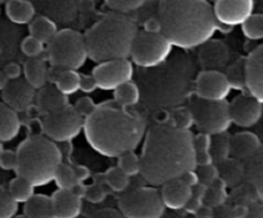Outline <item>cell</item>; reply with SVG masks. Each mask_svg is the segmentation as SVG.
<instances>
[{"label": "cell", "instance_id": "30bf717a", "mask_svg": "<svg viewBox=\"0 0 263 218\" xmlns=\"http://www.w3.org/2000/svg\"><path fill=\"white\" fill-rule=\"evenodd\" d=\"M41 128L53 143H71L84 128V118L71 104L51 114L44 115Z\"/></svg>", "mask_w": 263, "mask_h": 218}, {"label": "cell", "instance_id": "d6986e66", "mask_svg": "<svg viewBox=\"0 0 263 218\" xmlns=\"http://www.w3.org/2000/svg\"><path fill=\"white\" fill-rule=\"evenodd\" d=\"M161 196L164 207L171 209H182L186 207L192 197V187L184 184L180 179L172 180L162 185Z\"/></svg>", "mask_w": 263, "mask_h": 218}, {"label": "cell", "instance_id": "4316f807", "mask_svg": "<svg viewBox=\"0 0 263 218\" xmlns=\"http://www.w3.org/2000/svg\"><path fill=\"white\" fill-rule=\"evenodd\" d=\"M94 180V182H98V184H105L115 192H123L130 184V177L126 176L117 166L109 168L105 173H97Z\"/></svg>", "mask_w": 263, "mask_h": 218}, {"label": "cell", "instance_id": "74e56055", "mask_svg": "<svg viewBox=\"0 0 263 218\" xmlns=\"http://www.w3.org/2000/svg\"><path fill=\"white\" fill-rule=\"evenodd\" d=\"M117 167L127 177L136 176L140 173V156L136 155L134 151L122 154L121 156H118Z\"/></svg>", "mask_w": 263, "mask_h": 218}, {"label": "cell", "instance_id": "f546056e", "mask_svg": "<svg viewBox=\"0 0 263 218\" xmlns=\"http://www.w3.org/2000/svg\"><path fill=\"white\" fill-rule=\"evenodd\" d=\"M55 89L64 96L74 94L80 90V74L76 71L57 72L54 77Z\"/></svg>", "mask_w": 263, "mask_h": 218}, {"label": "cell", "instance_id": "9c48e42d", "mask_svg": "<svg viewBox=\"0 0 263 218\" xmlns=\"http://www.w3.org/2000/svg\"><path fill=\"white\" fill-rule=\"evenodd\" d=\"M172 45L162 33L138 32L134 40L130 56L133 62L143 68H153L168 58Z\"/></svg>", "mask_w": 263, "mask_h": 218}, {"label": "cell", "instance_id": "ab89813d", "mask_svg": "<svg viewBox=\"0 0 263 218\" xmlns=\"http://www.w3.org/2000/svg\"><path fill=\"white\" fill-rule=\"evenodd\" d=\"M105 4L115 13L123 14L126 12L140 9L144 5V2L143 0H108V2H105Z\"/></svg>", "mask_w": 263, "mask_h": 218}, {"label": "cell", "instance_id": "e0dca14e", "mask_svg": "<svg viewBox=\"0 0 263 218\" xmlns=\"http://www.w3.org/2000/svg\"><path fill=\"white\" fill-rule=\"evenodd\" d=\"M262 144L257 133L251 131H241L230 137V155L233 156V159L244 164L256 155Z\"/></svg>", "mask_w": 263, "mask_h": 218}, {"label": "cell", "instance_id": "cb8c5ba5", "mask_svg": "<svg viewBox=\"0 0 263 218\" xmlns=\"http://www.w3.org/2000/svg\"><path fill=\"white\" fill-rule=\"evenodd\" d=\"M5 13L13 23L26 25L32 22L35 17V7L27 0H10L5 4Z\"/></svg>", "mask_w": 263, "mask_h": 218}, {"label": "cell", "instance_id": "d4e9b609", "mask_svg": "<svg viewBox=\"0 0 263 218\" xmlns=\"http://www.w3.org/2000/svg\"><path fill=\"white\" fill-rule=\"evenodd\" d=\"M30 36L40 41L41 44H49L55 35L58 33V28L57 25L48 17L44 15H39V17L33 18L32 22L30 23Z\"/></svg>", "mask_w": 263, "mask_h": 218}, {"label": "cell", "instance_id": "ba28073f", "mask_svg": "<svg viewBox=\"0 0 263 218\" xmlns=\"http://www.w3.org/2000/svg\"><path fill=\"white\" fill-rule=\"evenodd\" d=\"M189 112L193 122H195L199 130H202V133H207L210 136L226 133L231 126L230 109L226 100L208 102L198 97L193 100Z\"/></svg>", "mask_w": 263, "mask_h": 218}, {"label": "cell", "instance_id": "9f6ffc18", "mask_svg": "<svg viewBox=\"0 0 263 218\" xmlns=\"http://www.w3.org/2000/svg\"><path fill=\"white\" fill-rule=\"evenodd\" d=\"M3 150H4V149H3V145H2V143H0V155H2Z\"/></svg>", "mask_w": 263, "mask_h": 218}, {"label": "cell", "instance_id": "db71d44e", "mask_svg": "<svg viewBox=\"0 0 263 218\" xmlns=\"http://www.w3.org/2000/svg\"><path fill=\"white\" fill-rule=\"evenodd\" d=\"M195 214H197V218H212L213 217L212 208L207 207V205H202V207L195 212Z\"/></svg>", "mask_w": 263, "mask_h": 218}, {"label": "cell", "instance_id": "e575fe53", "mask_svg": "<svg viewBox=\"0 0 263 218\" xmlns=\"http://www.w3.org/2000/svg\"><path fill=\"white\" fill-rule=\"evenodd\" d=\"M225 76L231 89L246 90V58L231 64Z\"/></svg>", "mask_w": 263, "mask_h": 218}, {"label": "cell", "instance_id": "6da1fadb", "mask_svg": "<svg viewBox=\"0 0 263 218\" xmlns=\"http://www.w3.org/2000/svg\"><path fill=\"white\" fill-rule=\"evenodd\" d=\"M194 136L174 125H156L146 132L140 174L152 186H162L197 169Z\"/></svg>", "mask_w": 263, "mask_h": 218}, {"label": "cell", "instance_id": "681fc988", "mask_svg": "<svg viewBox=\"0 0 263 218\" xmlns=\"http://www.w3.org/2000/svg\"><path fill=\"white\" fill-rule=\"evenodd\" d=\"M144 31L149 33H161V22L157 17H152L144 23Z\"/></svg>", "mask_w": 263, "mask_h": 218}, {"label": "cell", "instance_id": "277c9868", "mask_svg": "<svg viewBox=\"0 0 263 218\" xmlns=\"http://www.w3.org/2000/svg\"><path fill=\"white\" fill-rule=\"evenodd\" d=\"M138 32V25L127 15L108 13L84 35L87 58L99 64L127 59Z\"/></svg>", "mask_w": 263, "mask_h": 218}, {"label": "cell", "instance_id": "4dcf8cb0", "mask_svg": "<svg viewBox=\"0 0 263 218\" xmlns=\"http://www.w3.org/2000/svg\"><path fill=\"white\" fill-rule=\"evenodd\" d=\"M33 190H35V186L30 184L27 180L20 176L14 177L9 182V186H8V192L17 204L18 203H23V204L27 203L35 195Z\"/></svg>", "mask_w": 263, "mask_h": 218}, {"label": "cell", "instance_id": "2e32d148", "mask_svg": "<svg viewBox=\"0 0 263 218\" xmlns=\"http://www.w3.org/2000/svg\"><path fill=\"white\" fill-rule=\"evenodd\" d=\"M2 96L4 104L18 113L30 109L35 100L36 92L25 80L18 78L8 82L7 86L3 89Z\"/></svg>", "mask_w": 263, "mask_h": 218}, {"label": "cell", "instance_id": "5b68a950", "mask_svg": "<svg viewBox=\"0 0 263 218\" xmlns=\"http://www.w3.org/2000/svg\"><path fill=\"white\" fill-rule=\"evenodd\" d=\"M17 153V176L33 186H44L54 181V176L63 162L58 145L45 136H31L20 144Z\"/></svg>", "mask_w": 263, "mask_h": 218}, {"label": "cell", "instance_id": "7bdbcfd3", "mask_svg": "<svg viewBox=\"0 0 263 218\" xmlns=\"http://www.w3.org/2000/svg\"><path fill=\"white\" fill-rule=\"evenodd\" d=\"M84 197L86 200H89L90 203L98 204V203H102L103 200L107 197V190H105L103 184L94 182V184H91L90 186H86Z\"/></svg>", "mask_w": 263, "mask_h": 218}, {"label": "cell", "instance_id": "44dd1931", "mask_svg": "<svg viewBox=\"0 0 263 218\" xmlns=\"http://www.w3.org/2000/svg\"><path fill=\"white\" fill-rule=\"evenodd\" d=\"M244 179L253 187L258 202L263 203V144L256 155L244 163Z\"/></svg>", "mask_w": 263, "mask_h": 218}, {"label": "cell", "instance_id": "c3c4849f", "mask_svg": "<svg viewBox=\"0 0 263 218\" xmlns=\"http://www.w3.org/2000/svg\"><path fill=\"white\" fill-rule=\"evenodd\" d=\"M21 72H22V68H21L17 63L7 64V66L4 67V69H3V73L5 74L8 81H14V80L20 78Z\"/></svg>", "mask_w": 263, "mask_h": 218}, {"label": "cell", "instance_id": "7c38bea8", "mask_svg": "<svg viewBox=\"0 0 263 218\" xmlns=\"http://www.w3.org/2000/svg\"><path fill=\"white\" fill-rule=\"evenodd\" d=\"M212 7L218 25L235 27L243 25L253 14L254 3L252 0H217Z\"/></svg>", "mask_w": 263, "mask_h": 218}, {"label": "cell", "instance_id": "b9f144b4", "mask_svg": "<svg viewBox=\"0 0 263 218\" xmlns=\"http://www.w3.org/2000/svg\"><path fill=\"white\" fill-rule=\"evenodd\" d=\"M21 50L28 59L40 58L41 54L44 53V44H41L40 41L31 37V36H27L22 41V44H21Z\"/></svg>", "mask_w": 263, "mask_h": 218}, {"label": "cell", "instance_id": "1f68e13d", "mask_svg": "<svg viewBox=\"0 0 263 218\" xmlns=\"http://www.w3.org/2000/svg\"><path fill=\"white\" fill-rule=\"evenodd\" d=\"M211 138L212 136L207 135V133H202L194 136V151H195V162H197V167L208 166V164H213L212 158H211Z\"/></svg>", "mask_w": 263, "mask_h": 218}, {"label": "cell", "instance_id": "f35d334b", "mask_svg": "<svg viewBox=\"0 0 263 218\" xmlns=\"http://www.w3.org/2000/svg\"><path fill=\"white\" fill-rule=\"evenodd\" d=\"M17 209L18 204L10 196L8 189L0 185V218H13Z\"/></svg>", "mask_w": 263, "mask_h": 218}, {"label": "cell", "instance_id": "f907efd6", "mask_svg": "<svg viewBox=\"0 0 263 218\" xmlns=\"http://www.w3.org/2000/svg\"><path fill=\"white\" fill-rule=\"evenodd\" d=\"M244 218H263V203L256 202L248 208L246 217Z\"/></svg>", "mask_w": 263, "mask_h": 218}, {"label": "cell", "instance_id": "83f0119b", "mask_svg": "<svg viewBox=\"0 0 263 218\" xmlns=\"http://www.w3.org/2000/svg\"><path fill=\"white\" fill-rule=\"evenodd\" d=\"M218 177L225 185H236L244 179V164L235 159H226L217 166Z\"/></svg>", "mask_w": 263, "mask_h": 218}, {"label": "cell", "instance_id": "8992f818", "mask_svg": "<svg viewBox=\"0 0 263 218\" xmlns=\"http://www.w3.org/2000/svg\"><path fill=\"white\" fill-rule=\"evenodd\" d=\"M48 59L54 71H77L87 59L84 36L71 28L58 31L49 43Z\"/></svg>", "mask_w": 263, "mask_h": 218}, {"label": "cell", "instance_id": "8fae6325", "mask_svg": "<svg viewBox=\"0 0 263 218\" xmlns=\"http://www.w3.org/2000/svg\"><path fill=\"white\" fill-rule=\"evenodd\" d=\"M134 74V67L128 59L120 61H109L100 63L92 69L91 76L94 77L98 85V89L110 91L121 86V85L130 82Z\"/></svg>", "mask_w": 263, "mask_h": 218}, {"label": "cell", "instance_id": "603a6c76", "mask_svg": "<svg viewBox=\"0 0 263 218\" xmlns=\"http://www.w3.org/2000/svg\"><path fill=\"white\" fill-rule=\"evenodd\" d=\"M21 121L18 113L7 104L0 103V143L12 141L20 133Z\"/></svg>", "mask_w": 263, "mask_h": 218}, {"label": "cell", "instance_id": "52a82bcc", "mask_svg": "<svg viewBox=\"0 0 263 218\" xmlns=\"http://www.w3.org/2000/svg\"><path fill=\"white\" fill-rule=\"evenodd\" d=\"M118 208L125 218H161L166 209L161 191L156 187H138L126 192L121 196Z\"/></svg>", "mask_w": 263, "mask_h": 218}, {"label": "cell", "instance_id": "4fadbf2b", "mask_svg": "<svg viewBox=\"0 0 263 218\" xmlns=\"http://www.w3.org/2000/svg\"><path fill=\"white\" fill-rule=\"evenodd\" d=\"M231 87L225 73L216 69H208L198 76L195 92L199 99L208 102H223L229 96Z\"/></svg>", "mask_w": 263, "mask_h": 218}, {"label": "cell", "instance_id": "836d02e7", "mask_svg": "<svg viewBox=\"0 0 263 218\" xmlns=\"http://www.w3.org/2000/svg\"><path fill=\"white\" fill-rule=\"evenodd\" d=\"M211 158L212 162H217L218 164L222 163L230 155V137L226 133L213 136L211 138Z\"/></svg>", "mask_w": 263, "mask_h": 218}, {"label": "cell", "instance_id": "d6a6232c", "mask_svg": "<svg viewBox=\"0 0 263 218\" xmlns=\"http://www.w3.org/2000/svg\"><path fill=\"white\" fill-rule=\"evenodd\" d=\"M54 181L58 186V190H69V191H72L77 185H80L76 173L72 168V164L64 163V162H62L61 166L57 169Z\"/></svg>", "mask_w": 263, "mask_h": 218}, {"label": "cell", "instance_id": "9a60e30c", "mask_svg": "<svg viewBox=\"0 0 263 218\" xmlns=\"http://www.w3.org/2000/svg\"><path fill=\"white\" fill-rule=\"evenodd\" d=\"M246 89L263 105V44L246 58Z\"/></svg>", "mask_w": 263, "mask_h": 218}, {"label": "cell", "instance_id": "f5cc1de1", "mask_svg": "<svg viewBox=\"0 0 263 218\" xmlns=\"http://www.w3.org/2000/svg\"><path fill=\"white\" fill-rule=\"evenodd\" d=\"M180 180H181L184 184H186L189 187H192V189L194 186H197L198 184H199V180H198L197 172H195V171L187 172V173L182 174V176L180 177Z\"/></svg>", "mask_w": 263, "mask_h": 218}, {"label": "cell", "instance_id": "7402d4cb", "mask_svg": "<svg viewBox=\"0 0 263 218\" xmlns=\"http://www.w3.org/2000/svg\"><path fill=\"white\" fill-rule=\"evenodd\" d=\"M25 81L32 89L40 90L45 86L49 78V69L41 58H30L23 64Z\"/></svg>", "mask_w": 263, "mask_h": 218}, {"label": "cell", "instance_id": "7dc6e473", "mask_svg": "<svg viewBox=\"0 0 263 218\" xmlns=\"http://www.w3.org/2000/svg\"><path fill=\"white\" fill-rule=\"evenodd\" d=\"M89 218H125L122 213L118 209H113V208H104V209L97 210L92 213Z\"/></svg>", "mask_w": 263, "mask_h": 218}, {"label": "cell", "instance_id": "ffe728a7", "mask_svg": "<svg viewBox=\"0 0 263 218\" xmlns=\"http://www.w3.org/2000/svg\"><path fill=\"white\" fill-rule=\"evenodd\" d=\"M36 105L41 114L48 115L69 105L68 99L55 89V86H44L35 96Z\"/></svg>", "mask_w": 263, "mask_h": 218}, {"label": "cell", "instance_id": "8d00e7d4", "mask_svg": "<svg viewBox=\"0 0 263 218\" xmlns=\"http://www.w3.org/2000/svg\"><path fill=\"white\" fill-rule=\"evenodd\" d=\"M241 30L249 40H262L263 38V14L253 13L246 22L241 25Z\"/></svg>", "mask_w": 263, "mask_h": 218}, {"label": "cell", "instance_id": "d590c367", "mask_svg": "<svg viewBox=\"0 0 263 218\" xmlns=\"http://www.w3.org/2000/svg\"><path fill=\"white\" fill-rule=\"evenodd\" d=\"M226 200V185L220 179L216 180L212 185L205 187L204 197H203V203L210 208L218 207V205L223 204Z\"/></svg>", "mask_w": 263, "mask_h": 218}, {"label": "cell", "instance_id": "11a10c76", "mask_svg": "<svg viewBox=\"0 0 263 218\" xmlns=\"http://www.w3.org/2000/svg\"><path fill=\"white\" fill-rule=\"evenodd\" d=\"M8 82L9 81H8V78L5 77V74L3 73V71H0V90L4 89V87L8 85Z\"/></svg>", "mask_w": 263, "mask_h": 218}, {"label": "cell", "instance_id": "7a4b0ae2", "mask_svg": "<svg viewBox=\"0 0 263 218\" xmlns=\"http://www.w3.org/2000/svg\"><path fill=\"white\" fill-rule=\"evenodd\" d=\"M145 127V121L139 113L109 102L98 105L94 113L85 118L82 130L97 153L118 158L140 145Z\"/></svg>", "mask_w": 263, "mask_h": 218}, {"label": "cell", "instance_id": "60d3db41", "mask_svg": "<svg viewBox=\"0 0 263 218\" xmlns=\"http://www.w3.org/2000/svg\"><path fill=\"white\" fill-rule=\"evenodd\" d=\"M195 172H197L199 184L205 187L212 185L216 180L220 179V177H218V169L216 164H208V166L197 167Z\"/></svg>", "mask_w": 263, "mask_h": 218}, {"label": "cell", "instance_id": "ee69618b", "mask_svg": "<svg viewBox=\"0 0 263 218\" xmlns=\"http://www.w3.org/2000/svg\"><path fill=\"white\" fill-rule=\"evenodd\" d=\"M98 105L92 102L91 97L89 96H82L80 99H77L76 104L73 105V108L76 109V112L81 115L82 118H87L89 115H91L94 113V110L97 109Z\"/></svg>", "mask_w": 263, "mask_h": 218}, {"label": "cell", "instance_id": "f6af8a7d", "mask_svg": "<svg viewBox=\"0 0 263 218\" xmlns=\"http://www.w3.org/2000/svg\"><path fill=\"white\" fill-rule=\"evenodd\" d=\"M0 168L5 171H14L17 169V153L13 150H3L0 155Z\"/></svg>", "mask_w": 263, "mask_h": 218}, {"label": "cell", "instance_id": "f1b7e54d", "mask_svg": "<svg viewBox=\"0 0 263 218\" xmlns=\"http://www.w3.org/2000/svg\"><path fill=\"white\" fill-rule=\"evenodd\" d=\"M140 100V90L134 82H126L115 90V103L121 108H130Z\"/></svg>", "mask_w": 263, "mask_h": 218}, {"label": "cell", "instance_id": "5bb4252c", "mask_svg": "<svg viewBox=\"0 0 263 218\" xmlns=\"http://www.w3.org/2000/svg\"><path fill=\"white\" fill-rule=\"evenodd\" d=\"M231 123L241 128L258 125L263 118V105L251 95H239L229 103Z\"/></svg>", "mask_w": 263, "mask_h": 218}, {"label": "cell", "instance_id": "3957f363", "mask_svg": "<svg viewBox=\"0 0 263 218\" xmlns=\"http://www.w3.org/2000/svg\"><path fill=\"white\" fill-rule=\"evenodd\" d=\"M157 18L170 44L186 50L207 44L218 28L212 4L205 0L161 2Z\"/></svg>", "mask_w": 263, "mask_h": 218}, {"label": "cell", "instance_id": "bcb514c9", "mask_svg": "<svg viewBox=\"0 0 263 218\" xmlns=\"http://www.w3.org/2000/svg\"><path fill=\"white\" fill-rule=\"evenodd\" d=\"M98 89L94 77L91 74H80V90L84 92H92Z\"/></svg>", "mask_w": 263, "mask_h": 218}, {"label": "cell", "instance_id": "ac0fdd59", "mask_svg": "<svg viewBox=\"0 0 263 218\" xmlns=\"http://www.w3.org/2000/svg\"><path fill=\"white\" fill-rule=\"evenodd\" d=\"M54 218H77L82 209V199L69 190H57L50 196Z\"/></svg>", "mask_w": 263, "mask_h": 218}, {"label": "cell", "instance_id": "816d5d0a", "mask_svg": "<svg viewBox=\"0 0 263 218\" xmlns=\"http://www.w3.org/2000/svg\"><path fill=\"white\" fill-rule=\"evenodd\" d=\"M72 168H73V171H74V173H76L77 180H79L80 184H82L85 180H87L90 177V171H89V168H86V167L80 166V164H72Z\"/></svg>", "mask_w": 263, "mask_h": 218}, {"label": "cell", "instance_id": "484cf974", "mask_svg": "<svg viewBox=\"0 0 263 218\" xmlns=\"http://www.w3.org/2000/svg\"><path fill=\"white\" fill-rule=\"evenodd\" d=\"M26 218H54L51 199L46 195H33L23 207Z\"/></svg>", "mask_w": 263, "mask_h": 218}]
</instances>
